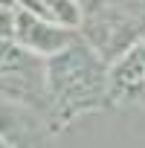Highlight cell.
Returning a JSON list of instances; mask_svg holds the SVG:
<instances>
[{
    "mask_svg": "<svg viewBox=\"0 0 145 148\" xmlns=\"http://www.w3.org/2000/svg\"><path fill=\"white\" fill-rule=\"evenodd\" d=\"M81 38L107 61H119L131 47L145 41V23L116 0H99L84 9Z\"/></svg>",
    "mask_w": 145,
    "mask_h": 148,
    "instance_id": "obj_2",
    "label": "cell"
},
{
    "mask_svg": "<svg viewBox=\"0 0 145 148\" xmlns=\"http://www.w3.org/2000/svg\"><path fill=\"white\" fill-rule=\"evenodd\" d=\"M15 3L38 18H47V21L70 26V29H81V21H84L81 0H15Z\"/></svg>",
    "mask_w": 145,
    "mask_h": 148,
    "instance_id": "obj_7",
    "label": "cell"
},
{
    "mask_svg": "<svg viewBox=\"0 0 145 148\" xmlns=\"http://www.w3.org/2000/svg\"><path fill=\"white\" fill-rule=\"evenodd\" d=\"M6 105H21L47 116L49 87H47V58L23 49L15 41H3V79H0Z\"/></svg>",
    "mask_w": 145,
    "mask_h": 148,
    "instance_id": "obj_3",
    "label": "cell"
},
{
    "mask_svg": "<svg viewBox=\"0 0 145 148\" xmlns=\"http://www.w3.org/2000/svg\"><path fill=\"white\" fill-rule=\"evenodd\" d=\"M49 110L47 119L55 131H64L79 116L113 108L110 105V64L79 38L58 55L47 58Z\"/></svg>",
    "mask_w": 145,
    "mask_h": 148,
    "instance_id": "obj_1",
    "label": "cell"
},
{
    "mask_svg": "<svg viewBox=\"0 0 145 148\" xmlns=\"http://www.w3.org/2000/svg\"><path fill=\"white\" fill-rule=\"evenodd\" d=\"M81 3H84V9H87V6H93V3H99V0H81Z\"/></svg>",
    "mask_w": 145,
    "mask_h": 148,
    "instance_id": "obj_8",
    "label": "cell"
},
{
    "mask_svg": "<svg viewBox=\"0 0 145 148\" xmlns=\"http://www.w3.org/2000/svg\"><path fill=\"white\" fill-rule=\"evenodd\" d=\"M110 105L145 108V41L110 64Z\"/></svg>",
    "mask_w": 145,
    "mask_h": 148,
    "instance_id": "obj_5",
    "label": "cell"
},
{
    "mask_svg": "<svg viewBox=\"0 0 145 148\" xmlns=\"http://www.w3.org/2000/svg\"><path fill=\"white\" fill-rule=\"evenodd\" d=\"M58 131L38 110L3 102V145L9 148H55L52 136Z\"/></svg>",
    "mask_w": 145,
    "mask_h": 148,
    "instance_id": "obj_6",
    "label": "cell"
},
{
    "mask_svg": "<svg viewBox=\"0 0 145 148\" xmlns=\"http://www.w3.org/2000/svg\"><path fill=\"white\" fill-rule=\"evenodd\" d=\"M79 38H81V29H70V26L52 23V21L38 18V15H32V12L18 6L12 41L21 44L23 49H29V52L41 55V58H52L61 49H67L70 44H76Z\"/></svg>",
    "mask_w": 145,
    "mask_h": 148,
    "instance_id": "obj_4",
    "label": "cell"
}]
</instances>
